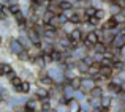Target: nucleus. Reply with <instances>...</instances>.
<instances>
[{"label":"nucleus","mask_w":125,"mask_h":112,"mask_svg":"<svg viewBox=\"0 0 125 112\" xmlns=\"http://www.w3.org/2000/svg\"><path fill=\"white\" fill-rule=\"evenodd\" d=\"M87 100L92 104V107H100L101 106V96H89Z\"/></svg>","instance_id":"b1692460"},{"label":"nucleus","mask_w":125,"mask_h":112,"mask_svg":"<svg viewBox=\"0 0 125 112\" xmlns=\"http://www.w3.org/2000/svg\"><path fill=\"white\" fill-rule=\"evenodd\" d=\"M65 77L70 81V79H73V77H76V76H81L79 73V70H78V66H68L67 70H65Z\"/></svg>","instance_id":"9b49d317"},{"label":"nucleus","mask_w":125,"mask_h":112,"mask_svg":"<svg viewBox=\"0 0 125 112\" xmlns=\"http://www.w3.org/2000/svg\"><path fill=\"white\" fill-rule=\"evenodd\" d=\"M76 27H78V25H76V24H74V22H71V21H70V19H68V21H67V22H65V24H63V25H62V28H63V30H65V32H67V33H68V35H70V33H71V32H73V30H74V28H76Z\"/></svg>","instance_id":"4be33fe9"},{"label":"nucleus","mask_w":125,"mask_h":112,"mask_svg":"<svg viewBox=\"0 0 125 112\" xmlns=\"http://www.w3.org/2000/svg\"><path fill=\"white\" fill-rule=\"evenodd\" d=\"M113 65H114V60H113V58L104 57L103 60H101V66H113Z\"/></svg>","instance_id":"2f4dec72"},{"label":"nucleus","mask_w":125,"mask_h":112,"mask_svg":"<svg viewBox=\"0 0 125 112\" xmlns=\"http://www.w3.org/2000/svg\"><path fill=\"white\" fill-rule=\"evenodd\" d=\"M120 87H122V90H124V92H125V81H124V82H122V84H120Z\"/></svg>","instance_id":"f704fd0d"},{"label":"nucleus","mask_w":125,"mask_h":112,"mask_svg":"<svg viewBox=\"0 0 125 112\" xmlns=\"http://www.w3.org/2000/svg\"><path fill=\"white\" fill-rule=\"evenodd\" d=\"M113 70H114V74H119L120 71H124V70H125V62H124V60H117V62H114Z\"/></svg>","instance_id":"412c9836"},{"label":"nucleus","mask_w":125,"mask_h":112,"mask_svg":"<svg viewBox=\"0 0 125 112\" xmlns=\"http://www.w3.org/2000/svg\"><path fill=\"white\" fill-rule=\"evenodd\" d=\"M117 25H119V22H117L116 16H109L108 19H104V21H103L101 27H103L104 30H113V28H116Z\"/></svg>","instance_id":"0eeeda50"},{"label":"nucleus","mask_w":125,"mask_h":112,"mask_svg":"<svg viewBox=\"0 0 125 112\" xmlns=\"http://www.w3.org/2000/svg\"><path fill=\"white\" fill-rule=\"evenodd\" d=\"M13 18V11L10 6H0V21H6V19Z\"/></svg>","instance_id":"f8f14e48"},{"label":"nucleus","mask_w":125,"mask_h":112,"mask_svg":"<svg viewBox=\"0 0 125 112\" xmlns=\"http://www.w3.org/2000/svg\"><path fill=\"white\" fill-rule=\"evenodd\" d=\"M68 82H70V84L73 85V87L76 88V90H79V88H81V85H83V76H76V77L70 79Z\"/></svg>","instance_id":"5701e85b"},{"label":"nucleus","mask_w":125,"mask_h":112,"mask_svg":"<svg viewBox=\"0 0 125 112\" xmlns=\"http://www.w3.org/2000/svg\"><path fill=\"white\" fill-rule=\"evenodd\" d=\"M55 112H70V109H68V104L67 103H59L57 106L54 107Z\"/></svg>","instance_id":"cd10ccee"},{"label":"nucleus","mask_w":125,"mask_h":112,"mask_svg":"<svg viewBox=\"0 0 125 112\" xmlns=\"http://www.w3.org/2000/svg\"><path fill=\"white\" fill-rule=\"evenodd\" d=\"M13 70H16L14 62H8V60H0V74L6 76L8 73H11Z\"/></svg>","instance_id":"423d86ee"},{"label":"nucleus","mask_w":125,"mask_h":112,"mask_svg":"<svg viewBox=\"0 0 125 112\" xmlns=\"http://www.w3.org/2000/svg\"><path fill=\"white\" fill-rule=\"evenodd\" d=\"M54 44H55V43H51V41H46V39H43L40 46H41L43 52H52V51H54Z\"/></svg>","instance_id":"aec40b11"},{"label":"nucleus","mask_w":125,"mask_h":112,"mask_svg":"<svg viewBox=\"0 0 125 112\" xmlns=\"http://www.w3.org/2000/svg\"><path fill=\"white\" fill-rule=\"evenodd\" d=\"M27 35H29V38H30V41L33 43V44H41V41H43V37L40 35V32H38L37 28L33 27V25L27 28Z\"/></svg>","instance_id":"20e7f679"},{"label":"nucleus","mask_w":125,"mask_h":112,"mask_svg":"<svg viewBox=\"0 0 125 112\" xmlns=\"http://www.w3.org/2000/svg\"><path fill=\"white\" fill-rule=\"evenodd\" d=\"M104 87H100V85H95L90 92H89V96H103L104 95Z\"/></svg>","instance_id":"a211bd4d"},{"label":"nucleus","mask_w":125,"mask_h":112,"mask_svg":"<svg viewBox=\"0 0 125 112\" xmlns=\"http://www.w3.org/2000/svg\"><path fill=\"white\" fill-rule=\"evenodd\" d=\"M33 95L38 98V100H46V98H51L49 88L43 87V85H38V84H35V87H33Z\"/></svg>","instance_id":"7ed1b4c3"},{"label":"nucleus","mask_w":125,"mask_h":112,"mask_svg":"<svg viewBox=\"0 0 125 112\" xmlns=\"http://www.w3.org/2000/svg\"><path fill=\"white\" fill-rule=\"evenodd\" d=\"M49 24L52 25L54 28H60L62 25H63V22H62V19H60V16H54V18L51 19V22Z\"/></svg>","instance_id":"393cba45"},{"label":"nucleus","mask_w":125,"mask_h":112,"mask_svg":"<svg viewBox=\"0 0 125 112\" xmlns=\"http://www.w3.org/2000/svg\"><path fill=\"white\" fill-rule=\"evenodd\" d=\"M106 8H108V11H109V14H111V16H117V14H120V13L124 11V6L120 5V3H117V2L109 3Z\"/></svg>","instance_id":"6e6552de"},{"label":"nucleus","mask_w":125,"mask_h":112,"mask_svg":"<svg viewBox=\"0 0 125 112\" xmlns=\"http://www.w3.org/2000/svg\"><path fill=\"white\" fill-rule=\"evenodd\" d=\"M76 66H78V70H79L81 76H83V74H85V73H89V68H90V65H89L87 62H85L84 58H83V60H78Z\"/></svg>","instance_id":"f3484780"},{"label":"nucleus","mask_w":125,"mask_h":112,"mask_svg":"<svg viewBox=\"0 0 125 112\" xmlns=\"http://www.w3.org/2000/svg\"><path fill=\"white\" fill-rule=\"evenodd\" d=\"M71 52H73V55L78 58V60H83L84 57H87V55H89V52H90V51H89V49L85 47V46L83 44V43H81V44L78 46V47L71 49Z\"/></svg>","instance_id":"39448f33"},{"label":"nucleus","mask_w":125,"mask_h":112,"mask_svg":"<svg viewBox=\"0 0 125 112\" xmlns=\"http://www.w3.org/2000/svg\"><path fill=\"white\" fill-rule=\"evenodd\" d=\"M111 104H113V96L108 93H104L103 96H101V106L106 107V109H111Z\"/></svg>","instance_id":"6ab92c4d"},{"label":"nucleus","mask_w":125,"mask_h":112,"mask_svg":"<svg viewBox=\"0 0 125 112\" xmlns=\"http://www.w3.org/2000/svg\"><path fill=\"white\" fill-rule=\"evenodd\" d=\"M19 3H21L22 9H24V11H27V9L33 5V0H19Z\"/></svg>","instance_id":"c85d7f7f"},{"label":"nucleus","mask_w":125,"mask_h":112,"mask_svg":"<svg viewBox=\"0 0 125 112\" xmlns=\"http://www.w3.org/2000/svg\"><path fill=\"white\" fill-rule=\"evenodd\" d=\"M70 38L73 39V41H84V38H85V37H84L83 30H81L79 27H76V28H74V30L70 33Z\"/></svg>","instance_id":"4468645a"},{"label":"nucleus","mask_w":125,"mask_h":112,"mask_svg":"<svg viewBox=\"0 0 125 112\" xmlns=\"http://www.w3.org/2000/svg\"><path fill=\"white\" fill-rule=\"evenodd\" d=\"M10 9H11V11H13V14H14V13L21 11V9H22V6L19 5V3H16V5H11V6H10Z\"/></svg>","instance_id":"473e14b6"},{"label":"nucleus","mask_w":125,"mask_h":112,"mask_svg":"<svg viewBox=\"0 0 125 112\" xmlns=\"http://www.w3.org/2000/svg\"><path fill=\"white\" fill-rule=\"evenodd\" d=\"M104 90H106L104 93L111 95V96H117V95L120 93V90H122V87H120V84H117V82H114L113 79H111V81L104 85Z\"/></svg>","instance_id":"f03ea898"},{"label":"nucleus","mask_w":125,"mask_h":112,"mask_svg":"<svg viewBox=\"0 0 125 112\" xmlns=\"http://www.w3.org/2000/svg\"><path fill=\"white\" fill-rule=\"evenodd\" d=\"M6 47H8V51L11 52L13 57H16L18 54H21L22 51H24V46H22V43L19 41L18 35H10L8 37V43H6Z\"/></svg>","instance_id":"f257e3e1"},{"label":"nucleus","mask_w":125,"mask_h":112,"mask_svg":"<svg viewBox=\"0 0 125 112\" xmlns=\"http://www.w3.org/2000/svg\"><path fill=\"white\" fill-rule=\"evenodd\" d=\"M85 41H89V43H90V44H97V43L98 41H101V38H100V35H98L97 33V32H89V33H87V37H85Z\"/></svg>","instance_id":"dca6fc26"},{"label":"nucleus","mask_w":125,"mask_h":112,"mask_svg":"<svg viewBox=\"0 0 125 112\" xmlns=\"http://www.w3.org/2000/svg\"><path fill=\"white\" fill-rule=\"evenodd\" d=\"M43 57H44V62H46V65H52L54 63V58H52V54L51 52H44V54H43Z\"/></svg>","instance_id":"c756f323"},{"label":"nucleus","mask_w":125,"mask_h":112,"mask_svg":"<svg viewBox=\"0 0 125 112\" xmlns=\"http://www.w3.org/2000/svg\"><path fill=\"white\" fill-rule=\"evenodd\" d=\"M113 46H114V47H117V49H120V47H124V46H125V33H124V32H120V33H117L116 37H114Z\"/></svg>","instance_id":"9d476101"},{"label":"nucleus","mask_w":125,"mask_h":112,"mask_svg":"<svg viewBox=\"0 0 125 112\" xmlns=\"http://www.w3.org/2000/svg\"><path fill=\"white\" fill-rule=\"evenodd\" d=\"M74 13H76V11H74V8H70V9H65V11H63V14L67 16L68 19H70L71 16H74Z\"/></svg>","instance_id":"72a5a7b5"},{"label":"nucleus","mask_w":125,"mask_h":112,"mask_svg":"<svg viewBox=\"0 0 125 112\" xmlns=\"http://www.w3.org/2000/svg\"><path fill=\"white\" fill-rule=\"evenodd\" d=\"M106 47H108V46L104 44L103 41H98L97 44L94 46V49H92V51H95V52H101V54H104V51H106Z\"/></svg>","instance_id":"a878e982"},{"label":"nucleus","mask_w":125,"mask_h":112,"mask_svg":"<svg viewBox=\"0 0 125 112\" xmlns=\"http://www.w3.org/2000/svg\"><path fill=\"white\" fill-rule=\"evenodd\" d=\"M54 16H55L54 13H52V11H49V9H48V11H46L44 14L41 16V19H43V22H44V24H49V22H51V19L54 18Z\"/></svg>","instance_id":"bb28decb"},{"label":"nucleus","mask_w":125,"mask_h":112,"mask_svg":"<svg viewBox=\"0 0 125 112\" xmlns=\"http://www.w3.org/2000/svg\"><path fill=\"white\" fill-rule=\"evenodd\" d=\"M16 60L21 62V63H30L32 58H30V55H29V51H27V49H24V51H22L21 54L16 55Z\"/></svg>","instance_id":"ddd939ff"},{"label":"nucleus","mask_w":125,"mask_h":112,"mask_svg":"<svg viewBox=\"0 0 125 112\" xmlns=\"http://www.w3.org/2000/svg\"><path fill=\"white\" fill-rule=\"evenodd\" d=\"M116 35L113 33V30H104V33H103V37H101V41L104 43L106 46H109V44H113V39Z\"/></svg>","instance_id":"2eb2a0df"},{"label":"nucleus","mask_w":125,"mask_h":112,"mask_svg":"<svg viewBox=\"0 0 125 112\" xmlns=\"http://www.w3.org/2000/svg\"><path fill=\"white\" fill-rule=\"evenodd\" d=\"M97 6H94V5H90V6H87L85 8V13H87V16H95V13H97Z\"/></svg>","instance_id":"7c9ffc66"},{"label":"nucleus","mask_w":125,"mask_h":112,"mask_svg":"<svg viewBox=\"0 0 125 112\" xmlns=\"http://www.w3.org/2000/svg\"><path fill=\"white\" fill-rule=\"evenodd\" d=\"M30 65L33 66V70H43V68H48V65H46L44 57H43V55H40V57H37V58H33V60L30 62Z\"/></svg>","instance_id":"1a4fd4ad"}]
</instances>
